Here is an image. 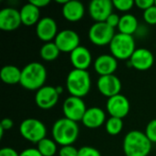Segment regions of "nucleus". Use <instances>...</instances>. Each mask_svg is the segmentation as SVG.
Returning <instances> with one entry per match:
<instances>
[{
    "label": "nucleus",
    "mask_w": 156,
    "mask_h": 156,
    "mask_svg": "<svg viewBox=\"0 0 156 156\" xmlns=\"http://www.w3.org/2000/svg\"><path fill=\"white\" fill-rule=\"evenodd\" d=\"M58 98L59 94L58 93L56 87L44 86L37 90L35 101L39 108L43 110H48L57 104Z\"/></svg>",
    "instance_id": "obj_11"
},
{
    "label": "nucleus",
    "mask_w": 156,
    "mask_h": 156,
    "mask_svg": "<svg viewBox=\"0 0 156 156\" xmlns=\"http://www.w3.org/2000/svg\"><path fill=\"white\" fill-rule=\"evenodd\" d=\"M29 2L33 4L34 5H36L37 7L40 8V7H45L46 5H48L50 1L49 0H30Z\"/></svg>",
    "instance_id": "obj_37"
},
{
    "label": "nucleus",
    "mask_w": 156,
    "mask_h": 156,
    "mask_svg": "<svg viewBox=\"0 0 156 156\" xmlns=\"http://www.w3.org/2000/svg\"><path fill=\"white\" fill-rule=\"evenodd\" d=\"M59 156H78L79 150L72 145L62 146L59 150Z\"/></svg>",
    "instance_id": "obj_31"
},
{
    "label": "nucleus",
    "mask_w": 156,
    "mask_h": 156,
    "mask_svg": "<svg viewBox=\"0 0 156 156\" xmlns=\"http://www.w3.org/2000/svg\"><path fill=\"white\" fill-rule=\"evenodd\" d=\"M118 68V61L112 55H101L94 62V69L100 76L112 75Z\"/></svg>",
    "instance_id": "obj_17"
},
{
    "label": "nucleus",
    "mask_w": 156,
    "mask_h": 156,
    "mask_svg": "<svg viewBox=\"0 0 156 156\" xmlns=\"http://www.w3.org/2000/svg\"><path fill=\"white\" fill-rule=\"evenodd\" d=\"M105 128H106V132L110 135H117V134H119L122 132V128H123L122 119L111 117L107 121Z\"/></svg>",
    "instance_id": "obj_26"
},
{
    "label": "nucleus",
    "mask_w": 156,
    "mask_h": 156,
    "mask_svg": "<svg viewBox=\"0 0 156 156\" xmlns=\"http://www.w3.org/2000/svg\"><path fill=\"white\" fill-rule=\"evenodd\" d=\"M144 19L150 25H156V6L154 5L147 10L144 11Z\"/></svg>",
    "instance_id": "obj_28"
},
{
    "label": "nucleus",
    "mask_w": 156,
    "mask_h": 156,
    "mask_svg": "<svg viewBox=\"0 0 156 156\" xmlns=\"http://www.w3.org/2000/svg\"><path fill=\"white\" fill-rule=\"evenodd\" d=\"M20 134L28 142L38 144L46 138L47 129L45 124L39 120L29 118L24 120L19 126Z\"/></svg>",
    "instance_id": "obj_6"
},
{
    "label": "nucleus",
    "mask_w": 156,
    "mask_h": 156,
    "mask_svg": "<svg viewBox=\"0 0 156 156\" xmlns=\"http://www.w3.org/2000/svg\"><path fill=\"white\" fill-rule=\"evenodd\" d=\"M110 49L112 55L117 59L131 58L135 51V41L133 36L118 33L115 34L112 42L110 43Z\"/></svg>",
    "instance_id": "obj_5"
},
{
    "label": "nucleus",
    "mask_w": 156,
    "mask_h": 156,
    "mask_svg": "<svg viewBox=\"0 0 156 156\" xmlns=\"http://www.w3.org/2000/svg\"><path fill=\"white\" fill-rule=\"evenodd\" d=\"M91 59L90 50L83 46H79L70 53V62L76 69L86 70L90 67Z\"/></svg>",
    "instance_id": "obj_18"
},
{
    "label": "nucleus",
    "mask_w": 156,
    "mask_h": 156,
    "mask_svg": "<svg viewBox=\"0 0 156 156\" xmlns=\"http://www.w3.org/2000/svg\"><path fill=\"white\" fill-rule=\"evenodd\" d=\"M145 134L148 137V139L153 143H156V119L151 121L145 130Z\"/></svg>",
    "instance_id": "obj_29"
},
{
    "label": "nucleus",
    "mask_w": 156,
    "mask_h": 156,
    "mask_svg": "<svg viewBox=\"0 0 156 156\" xmlns=\"http://www.w3.org/2000/svg\"><path fill=\"white\" fill-rule=\"evenodd\" d=\"M154 57L147 48H137L130 58L131 65L138 70H147L154 65Z\"/></svg>",
    "instance_id": "obj_16"
},
{
    "label": "nucleus",
    "mask_w": 156,
    "mask_h": 156,
    "mask_svg": "<svg viewBox=\"0 0 156 156\" xmlns=\"http://www.w3.org/2000/svg\"><path fill=\"white\" fill-rule=\"evenodd\" d=\"M114 36V28L106 22H95L89 30L90 40L96 46L110 45Z\"/></svg>",
    "instance_id": "obj_7"
},
{
    "label": "nucleus",
    "mask_w": 156,
    "mask_h": 156,
    "mask_svg": "<svg viewBox=\"0 0 156 156\" xmlns=\"http://www.w3.org/2000/svg\"><path fill=\"white\" fill-rule=\"evenodd\" d=\"M97 87L99 91L109 99L120 94L122 89V82L120 79L114 74L101 76L98 80Z\"/></svg>",
    "instance_id": "obj_13"
},
{
    "label": "nucleus",
    "mask_w": 156,
    "mask_h": 156,
    "mask_svg": "<svg viewBox=\"0 0 156 156\" xmlns=\"http://www.w3.org/2000/svg\"><path fill=\"white\" fill-rule=\"evenodd\" d=\"M120 20H121V17L117 15V14H114L112 13V15H110V16L106 19V23L111 26L112 27H116L119 26V23H120Z\"/></svg>",
    "instance_id": "obj_33"
},
{
    "label": "nucleus",
    "mask_w": 156,
    "mask_h": 156,
    "mask_svg": "<svg viewBox=\"0 0 156 156\" xmlns=\"http://www.w3.org/2000/svg\"><path fill=\"white\" fill-rule=\"evenodd\" d=\"M130 102L128 99L122 94L115 95L109 98L107 101L106 108L112 117L123 119L130 112Z\"/></svg>",
    "instance_id": "obj_10"
},
{
    "label": "nucleus",
    "mask_w": 156,
    "mask_h": 156,
    "mask_svg": "<svg viewBox=\"0 0 156 156\" xmlns=\"http://www.w3.org/2000/svg\"><path fill=\"white\" fill-rule=\"evenodd\" d=\"M13 121L9 118H5L2 120L1 123H0V127L4 130V131H6V130H9L13 127Z\"/></svg>",
    "instance_id": "obj_36"
},
{
    "label": "nucleus",
    "mask_w": 156,
    "mask_h": 156,
    "mask_svg": "<svg viewBox=\"0 0 156 156\" xmlns=\"http://www.w3.org/2000/svg\"><path fill=\"white\" fill-rule=\"evenodd\" d=\"M106 115L102 109L99 107H91L87 109L81 122L85 127L90 129H96L104 123Z\"/></svg>",
    "instance_id": "obj_19"
},
{
    "label": "nucleus",
    "mask_w": 156,
    "mask_h": 156,
    "mask_svg": "<svg viewBox=\"0 0 156 156\" xmlns=\"http://www.w3.org/2000/svg\"><path fill=\"white\" fill-rule=\"evenodd\" d=\"M22 24L20 12L13 7H5L0 11V28L4 31L16 30Z\"/></svg>",
    "instance_id": "obj_14"
},
{
    "label": "nucleus",
    "mask_w": 156,
    "mask_h": 156,
    "mask_svg": "<svg viewBox=\"0 0 156 156\" xmlns=\"http://www.w3.org/2000/svg\"><path fill=\"white\" fill-rule=\"evenodd\" d=\"M20 16L22 24L25 26H33L37 24L39 19V8L28 2L27 4L24 5L20 9Z\"/></svg>",
    "instance_id": "obj_21"
},
{
    "label": "nucleus",
    "mask_w": 156,
    "mask_h": 156,
    "mask_svg": "<svg viewBox=\"0 0 156 156\" xmlns=\"http://www.w3.org/2000/svg\"><path fill=\"white\" fill-rule=\"evenodd\" d=\"M47 79V70L39 62H31L26 65L21 72L20 84L29 90H38L44 87Z\"/></svg>",
    "instance_id": "obj_2"
},
{
    "label": "nucleus",
    "mask_w": 156,
    "mask_h": 156,
    "mask_svg": "<svg viewBox=\"0 0 156 156\" xmlns=\"http://www.w3.org/2000/svg\"><path fill=\"white\" fill-rule=\"evenodd\" d=\"M36 33L39 39L42 41L51 42V40L57 37L58 35V26L56 21L51 17H44L41 18L37 24Z\"/></svg>",
    "instance_id": "obj_15"
},
{
    "label": "nucleus",
    "mask_w": 156,
    "mask_h": 156,
    "mask_svg": "<svg viewBox=\"0 0 156 156\" xmlns=\"http://www.w3.org/2000/svg\"><path fill=\"white\" fill-rule=\"evenodd\" d=\"M60 50L55 42H47L40 48V57L46 61H52L58 58Z\"/></svg>",
    "instance_id": "obj_24"
},
{
    "label": "nucleus",
    "mask_w": 156,
    "mask_h": 156,
    "mask_svg": "<svg viewBox=\"0 0 156 156\" xmlns=\"http://www.w3.org/2000/svg\"><path fill=\"white\" fill-rule=\"evenodd\" d=\"M19 156H42L37 148H28L19 154Z\"/></svg>",
    "instance_id": "obj_35"
},
{
    "label": "nucleus",
    "mask_w": 156,
    "mask_h": 156,
    "mask_svg": "<svg viewBox=\"0 0 156 156\" xmlns=\"http://www.w3.org/2000/svg\"><path fill=\"white\" fill-rule=\"evenodd\" d=\"M37 149L42 156H54L57 153V144L53 140L45 138L37 144Z\"/></svg>",
    "instance_id": "obj_25"
},
{
    "label": "nucleus",
    "mask_w": 156,
    "mask_h": 156,
    "mask_svg": "<svg viewBox=\"0 0 156 156\" xmlns=\"http://www.w3.org/2000/svg\"><path fill=\"white\" fill-rule=\"evenodd\" d=\"M21 72L22 70H20L17 67L14 65H6L1 69L0 78L2 81L6 84L13 85V84L20 83Z\"/></svg>",
    "instance_id": "obj_22"
},
{
    "label": "nucleus",
    "mask_w": 156,
    "mask_h": 156,
    "mask_svg": "<svg viewBox=\"0 0 156 156\" xmlns=\"http://www.w3.org/2000/svg\"><path fill=\"white\" fill-rule=\"evenodd\" d=\"M85 14V7L83 4L78 0H69L67 4L62 6L63 16L70 21L76 22L80 20Z\"/></svg>",
    "instance_id": "obj_20"
},
{
    "label": "nucleus",
    "mask_w": 156,
    "mask_h": 156,
    "mask_svg": "<svg viewBox=\"0 0 156 156\" xmlns=\"http://www.w3.org/2000/svg\"><path fill=\"white\" fill-rule=\"evenodd\" d=\"M62 110L65 118L77 122L79 121H82L87 108L81 98L69 96L64 101Z\"/></svg>",
    "instance_id": "obj_8"
},
{
    "label": "nucleus",
    "mask_w": 156,
    "mask_h": 156,
    "mask_svg": "<svg viewBox=\"0 0 156 156\" xmlns=\"http://www.w3.org/2000/svg\"><path fill=\"white\" fill-rule=\"evenodd\" d=\"M138 20L132 14H126L121 16V20L118 26L120 33L133 36L138 29Z\"/></svg>",
    "instance_id": "obj_23"
},
{
    "label": "nucleus",
    "mask_w": 156,
    "mask_h": 156,
    "mask_svg": "<svg viewBox=\"0 0 156 156\" xmlns=\"http://www.w3.org/2000/svg\"><path fill=\"white\" fill-rule=\"evenodd\" d=\"M69 0H56V2L57 3H58V4H62L63 5H65V4H67V2H68Z\"/></svg>",
    "instance_id": "obj_39"
},
{
    "label": "nucleus",
    "mask_w": 156,
    "mask_h": 156,
    "mask_svg": "<svg viewBox=\"0 0 156 156\" xmlns=\"http://www.w3.org/2000/svg\"><path fill=\"white\" fill-rule=\"evenodd\" d=\"M154 5H155V6H156V0H155V2H154Z\"/></svg>",
    "instance_id": "obj_40"
},
{
    "label": "nucleus",
    "mask_w": 156,
    "mask_h": 156,
    "mask_svg": "<svg viewBox=\"0 0 156 156\" xmlns=\"http://www.w3.org/2000/svg\"><path fill=\"white\" fill-rule=\"evenodd\" d=\"M66 85L71 96L82 98L86 96L90 90V76L87 70L74 69L68 74Z\"/></svg>",
    "instance_id": "obj_4"
},
{
    "label": "nucleus",
    "mask_w": 156,
    "mask_h": 156,
    "mask_svg": "<svg viewBox=\"0 0 156 156\" xmlns=\"http://www.w3.org/2000/svg\"><path fill=\"white\" fill-rule=\"evenodd\" d=\"M155 0H135V5L137 7H139L140 9L145 11L148 8H150L151 6H153L154 5Z\"/></svg>",
    "instance_id": "obj_32"
},
{
    "label": "nucleus",
    "mask_w": 156,
    "mask_h": 156,
    "mask_svg": "<svg viewBox=\"0 0 156 156\" xmlns=\"http://www.w3.org/2000/svg\"><path fill=\"white\" fill-rule=\"evenodd\" d=\"M78 156H101V154L97 149L91 146H83L79 150Z\"/></svg>",
    "instance_id": "obj_30"
},
{
    "label": "nucleus",
    "mask_w": 156,
    "mask_h": 156,
    "mask_svg": "<svg viewBox=\"0 0 156 156\" xmlns=\"http://www.w3.org/2000/svg\"><path fill=\"white\" fill-rule=\"evenodd\" d=\"M0 156H19V154L13 148L4 147L0 150Z\"/></svg>",
    "instance_id": "obj_34"
},
{
    "label": "nucleus",
    "mask_w": 156,
    "mask_h": 156,
    "mask_svg": "<svg viewBox=\"0 0 156 156\" xmlns=\"http://www.w3.org/2000/svg\"><path fill=\"white\" fill-rule=\"evenodd\" d=\"M113 3L111 0H93L90 3L89 13L96 22H105L112 14Z\"/></svg>",
    "instance_id": "obj_12"
},
{
    "label": "nucleus",
    "mask_w": 156,
    "mask_h": 156,
    "mask_svg": "<svg viewBox=\"0 0 156 156\" xmlns=\"http://www.w3.org/2000/svg\"><path fill=\"white\" fill-rule=\"evenodd\" d=\"M152 149V142L145 133L129 132L123 140V152L126 156H148Z\"/></svg>",
    "instance_id": "obj_1"
},
{
    "label": "nucleus",
    "mask_w": 156,
    "mask_h": 156,
    "mask_svg": "<svg viewBox=\"0 0 156 156\" xmlns=\"http://www.w3.org/2000/svg\"><path fill=\"white\" fill-rule=\"evenodd\" d=\"M79 126L76 122L62 118L58 120L52 127V136L54 141L62 145H72L79 136Z\"/></svg>",
    "instance_id": "obj_3"
},
{
    "label": "nucleus",
    "mask_w": 156,
    "mask_h": 156,
    "mask_svg": "<svg viewBox=\"0 0 156 156\" xmlns=\"http://www.w3.org/2000/svg\"><path fill=\"white\" fill-rule=\"evenodd\" d=\"M112 3H113V6L115 8H117L118 10L122 11V12L129 11L135 5L134 1H133V0H113Z\"/></svg>",
    "instance_id": "obj_27"
},
{
    "label": "nucleus",
    "mask_w": 156,
    "mask_h": 156,
    "mask_svg": "<svg viewBox=\"0 0 156 156\" xmlns=\"http://www.w3.org/2000/svg\"><path fill=\"white\" fill-rule=\"evenodd\" d=\"M54 42L60 52L71 53L80 46V39L77 32L71 29H64L58 33L57 37L54 39Z\"/></svg>",
    "instance_id": "obj_9"
},
{
    "label": "nucleus",
    "mask_w": 156,
    "mask_h": 156,
    "mask_svg": "<svg viewBox=\"0 0 156 156\" xmlns=\"http://www.w3.org/2000/svg\"><path fill=\"white\" fill-rule=\"evenodd\" d=\"M56 90H57V91H58V93L59 95L63 92V88H62L61 86H58V87H56Z\"/></svg>",
    "instance_id": "obj_38"
}]
</instances>
